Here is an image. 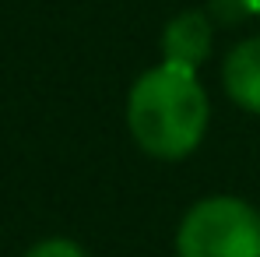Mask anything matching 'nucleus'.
<instances>
[{
	"instance_id": "7",
	"label": "nucleus",
	"mask_w": 260,
	"mask_h": 257,
	"mask_svg": "<svg viewBox=\"0 0 260 257\" xmlns=\"http://www.w3.org/2000/svg\"><path fill=\"white\" fill-rule=\"evenodd\" d=\"M250 7H253V14H260V0H250Z\"/></svg>"
},
{
	"instance_id": "6",
	"label": "nucleus",
	"mask_w": 260,
	"mask_h": 257,
	"mask_svg": "<svg viewBox=\"0 0 260 257\" xmlns=\"http://www.w3.org/2000/svg\"><path fill=\"white\" fill-rule=\"evenodd\" d=\"M211 11H215L221 21H229V25H236V21H243V18L253 14L250 0H211Z\"/></svg>"
},
{
	"instance_id": "1",
	"label": "nucleus",
	"mask_w": 260,
	"mask_h": 257,
	"mask_svg": "<svg viewBox=\"0 0 260 257\" xmlns=\"http://www.w3.org/2000/svg\"><path fill=\"white\" fill-rule=\"evenodd\" d=\"M208 92L193 71L158 64L144 71L127 99V127L141 152L151 159H186L208 130Z\"/></svg>"
},
{
	"instance_id": "4",
	"label": "nucleus",
	"mask_w": 260,
	"mask_h": 257,
	"mask_svg": "<svg viewBox=\"0 0 260 257\" xmlns=\"http://www.w3.org/2000/svg\"><path fill=\"white\" fill-rule=\"evenodd\" d=\"M221 81H225L229 99L239 109L260 117V36L243 39L229 49L225 67H221Z\"/></svg>"
},
{
	"instance_id": "3",
	"label": "nucleus",
	"mask_w": 260,
	"mask_h": 257,
	"mask_svg": "<svg viewBox=\"0 0 260 257\" xmlns=\"http://www.w3.org/2000/svg\"><path fill=\"white\" fill-rule=\"evenodd\" d=\"M211 46H215L211 18L204 11H183L162 32V64L197 74V67L211 56Z\"/></svg>"
},
{
	"instance_id": "2",
	"label": "nucleus",
	"mask_w": 260,
	"mask_h": 257,
	"mask_svg": "<svg viewBox=\"0 0 260 257\" xmlns=\"http://www.w3.org/2000/svg\"><path fill=\"white\" fill-rule=\"evenodd\" d=\"M176 257H260V212L229 194L197 201L176 229Z\"/></svg>"
},
{
	"instance_id": "5",
	"label": "nucleus",
	"mask_w": 260,
	"mask_h": 257,
	"mask_svg": "<svg viewBox=\"0 0 260 257\" xmlns=\"http://www.w3.org/2000/svg\"><path fill=\"white\" fill-rule=\"evenodd\" d=\"M25 257H88L74 240H43L39 247H32Z\"/></svg>"
}]
</instances>
